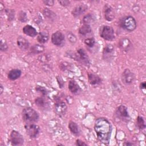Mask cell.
Here are the masks:
<instances>
[{
  "mask_svg": "<svg viewBox=\"0 0 146 146\" xmlns=\"http://www.w3.org/2000/svg\"><path fill=\"white\" fill-rule=\"evenodd\" d=\"M94 130L98 140L101 143L108 145L112 132V126L110 122L106 118L99 117L95 121Z\"/></svg>",
  "mask_w": 146,
  "mask_h": 146,
  "instance_id": "1",
  "label": "cell"
},
{
  "mask_svg": "<svg viewBox=\"0 0 146 146\" xmlns=\"http://www.w3.org/2000/svg\"><path fill=\"white\" fill-rule=\"evenodd\" d=\"M22 119L26 124L33 123L39 120L38 113L31 107L25 108L22 112Z\"/></svg>",
  "mask_w": 146,
  "mask_h": 146,
  "instance_id": "2",
  "label": "cell"
},
{
  "mask_svg": "<svg viewBox=\"0 0 146 146\" xmlns=\"http://www.w3.org/2000/svg\"><path fill=\"white\" fill-rule=\"evenodd\" d=\"M100 36L105 40H112L115 38V31L110 26L103 25L99 29Z\"/></svg>",
  "mask_w": 146,
  "mask_h": 146,
  "instance_id": "3",
  "label": "cell"
},
{
  "mask_svg": "<svg viewBox=\"0 0 146 146\" xmlns=\"http://www.w3.org/2000/svg\"><path fill=\"white\" fill-rule=\"evenodd\" d=\"M121 27L127 31H132L135 30L137 26L135 19L132 16H128L124 18L121 22Z\"/></svg>",
  "mask_w": 146,
  "mask_h": 146,
  "instance_id": "4",
  "label": "cell"
},
{
  "mask_svg": "<svg viewBox=\"0 0 146 146\" xmlns=\"http://www.w3.org/2000/svg\"><path fill=\"white\" fill-rule=\"evenodd\" d=\"M115 115L116 119L123 122L127 123L130 120V117L128 114L127 108L125 106L121 105L119 106L115 112Z\"/></svg>",
  "mask_w": 146,
  "mask_h": 146,
  "instance_id": "5",
  "label": "cell"
},
{
  "mask_svg": "<svg viewBox=\"0 0 146 146\" xmlns=\"http://www.w3.org/2000/svg\"><path fill=\"white\" fill-rule=\"evenodd\" d=\"M9 141L12 145H22L23 144L24 139L22 135L19 132L15 130H13L10 135Z\"/></svg>",
  "mask_w": 146,
  "mask_h": 146,
  "instance_id": "6",
  "label": "cell"
},
{
  "mask_svg": "<svg viewBox=\"0 0 146 146\" xmlns=\"http://www.w3.org/2000/svg\"><path fill=\"white\" fill-rule=\"evenodd\" d=\"M26 132L27 134L31 137V138H35L36 137L40 131L39 127L36 124L33 123L26 124L25 126Z\"/></svg>",
  "mask_w": 146,
  "mask_h": 146,
  "instance_id": "7",
  "label": "cell"
},
{
  "mask_svg": "<svg viewBox=\"0 0 146 146\" xmlns=\"http://www.w3.org/2000/svg\"><path fill=\"white\" fill-rule=\"evenodd\" d=\"M51 39L52 43L54 45L60 46H62L64 43L65 36L61 31H57L52 34Z\"/></svg>",
  "mask_w": 146,
  "mask_h": 146,
  "instance_id": "8",
  "label": "cell"
},
{
  "mask_svg": "<svg viewBox=\"0 0 146 146\" xmlns=\"http://www.w3.org/2000/svg\"><path fill=\"white\" fill-rule=\"evenodd\" d=\"M135 80V75L128 68H126L121 74V80L125 85L132 84Z\"/></svg>",
  "mask_w": 146,
  "mask_h": 146,
  "instance_id": "9",
  "label": "cell"
},
{
  "mask_svg": "<svg viewBox=\"0 0 146 146\" xmlns=\"http://www.w3.org/2000/svg\"><path fill=\"white\" fill-rule=\"evenodd\" d=\"M103 13L104 18L107 21H112L115 19V11L108 4L104 5L103 8Z\"/></svg>",
  "mask_w": 146,
  "mask_h": 146,
  "instance_id": "10",
  "label": "cell"
},
{
  "mask_svg": "<svg viewBox=\"0 0 146 146\" xmlns=\"http://www.w3.org/2000/svg\"><path fill=\"white\" fill-rule=\"evenodd\" d=\"M78 60L80 62L82 63L85 65H88L90 64V60L86 52V51L82 49L79 48L77 50L76 55Z\"/></svg>",
  "mask_w": 146,
  "mask_h": 146,
  "instance_id": "11",
  "label": "cell"
},
{
  "mask_svg": "<svg viewBox=\"0 0 146 146\" xmlns=\"http://www.w3.org/2000/svg\"><path fill=\"white\" fill-rule=\"evenodd\" d=\"M119 47L124 51H128L132 48V44L128 38H124L121 39L119 42Z\"/></svg>",
  "mask_w": 146,
  "mask_h": 146,
  "instance_id": "12",
  "label": "cell"
},
{
  "mask_svg": "<svg viewBox=\"0 0 146 146\" xmlns=\"http://www.w3.org/2000/svg\"><path fill=\"white\" fill-rule=\"evenodd\" d=\"M114 52V48L112 44H107L103 51V56L104 59L106 60H110L111 59L112 57L113 56Z\"/></svg>",
  "mask_w": 146,
  "mask_h": 146,
  "instance_id": "13",
  "label": "cell"
},
{
  "mask_svg": "<svg viewBox=\"0 0 146 146\" xmlns=\"http://www.w3.org/2000/svg\"><path fill=\"white\" fill-rule=\"evenodd\" d=\"M55 111L56 114L60 116L64 115L67 111V106L63 102H58L55 105Z\"/></svg>",
  "mask_w": 146,
  "mask_h": 146,
  "instance_id": "14",
  "label": "cell"
},
{
  "mask_svg": "<svg viewBox=\"0 0 146 146\" xmlns=\"http://www.w3.org/2000/svg\"><path fill=\"white\" fill-rule=\"evenodd\" d=\"M88 7L84 4H81L77 6H76L73 10L72 11L71 13L73 16L75 17H78L83 14L86 12V11L87 10Z\"/></svg>",
  "mask_w": 146,
  "mask_h": 146,
  "instance_id": "15",
  "label": "cell"
},
{
  "mask_svg": "<svg viewBox=\"0 0 146 146\" xmlns=\"http://www.w3.org/2000/svg\"><path fill=\"white\" fill-rule=\"evenodd\" d=\"M35 103L41 110L47 109L49 107L48 102L43 97L37 98L35 100Z\"/></svg>",
  "mask_w": 146,
  "mask_h": 146,
  "instance_id": "16",
  "label": "cell"
},
{
  "mask_svg": "<svg viewBox=\"0 0 146 146\" xmlns=\"http://www.w3.org/2000/svg\"><path fill=\"white\" fill-rule=\"evenodd\" d=\"M88 79L90 84L92 86L100 84L102 82L101 78L98 75L93 73H88Z\"/></svg>",
  "mask_w": 146,
  "mask_h": 146,
  "instance_id": "17",
  "label": "cell"
},
{
  "mask_svg": "<svg viewBox=\"0 0 146 146\" xmlns=\"http://www.w3.org/2000/svg\"><path fill=\"white\" fill-rule=\"evenodd\" d=\"M23 32L26 35L31 37H34L38 34L36 30L34 27L29 25L24 26L23 28Z\"/></svg>",
  "mask_w": 146,
  "mask_h": 146,
  "instance_id": "18",
  "label": "cell"
},
{
  "mask_svg": "<svg viewBox=\"0 0 146 146\" xmlns=\"http://www.w3.org/2000/svg\"><path fill=\"white\" fill-rule=\"evenodd\" d=\"M17 44L18 47L22 50H27L30 46V43L28 40L21 36H18L17 38Z\"/></svg>",
  "mask_w": 146,
  "mask_h": 146,
  "instance_id": "19",
  "label": "cell"
},
{
  "mask_svg": "<svg viewBox=\"0 0 146 146\" xmlns=\"http://www.w3.org/2000/svg\"><path fill=\"white\" fill-rule=\"evenodd\" d=\"M68 89L73 94H79L81 91V89L75 80H71L69 82Z\"/></svg>",
  "mask_w": 146,
  "mask_h": 146,
  "instance_id": "20",
  "label": "cell"
},
{
  "mask_svg": "<svg viewBox=\"0 0 146 146\" xmlns=\"http://www.w3.org/2000/svg\"><path fill=\"white\" fill-rule=\"evenodd\" d=\"M22 72L19 69H13L8 73V78L11 80H15L18 79L21 75Z\"/></svg>",
  "mask_w": 146,
  "mask_h": 146,
  "instance_id": "21",
  "label": "cell"
},
{
  "mask_svg": "<svg viewBox=\"0 0 146 146\" xmlns=\"http://www.w3.org/2000/svg\"><path fill=\"white\" fill-rule=\"evenodd\" d=\"M68 128L71 132L74 135L78 136L80 134V129L78 124L74 121H71L68 124Z\"/></svg>",
  "mask_w": 146,
  "mask_h": 146,
  "instance_id": "22",
  "label": "cell"
},
{
  "mask_svg": "<svg viewBox=\"0 0 146 146\" xmlns=\"http://www.w3.org/2000/svg\"><path fill=\"white\" fill-rule=\"evenodd\" d=\"M49 38L48 33L47 31H41L40 32L37 36V40L40 43H44L47 42Z\"/></svg>",
  "mask_w": 146,
  "mask_h": 146,
  "instance_id": "23",
  "label": "cell"
},
{
  "mask_svg": "<svg viewBox=\"0 0 146 146\" xmlns=\"http://www.w3.org/2000/svg\"><path fill=\"white\" fill-rule=\"evenodd\" d=\"M92 30L89 25L87 24H83L81 26L79 29V33L82 35H85L87 34L91 33Z\"/></svg>",
  "mask_w": 146,
  "mask_h": 146,
  "instance_id": "24",
  "label": "cell"
},
{
  "mask_svg": "<svg viewBox=\"0 0 146 146\" xmlns=\"http://www.w3.org/2000/svg\"><path fill=\"white\" fill-rule=\"evenodd\" d=\"M30 50L33 54H39L44 50V47L41 44H35L31 47Z\"/></svg>",
  "mask_w": 146,
  "mask_h": 146,
  "instance_id": "25",
  "label": "cell"
},
{
  "mask_svg": "<svg viewBox=\"0 0 146 146\" xmlns=\"http://www.w3.org/2000/svg\"><path fill=\"white\" fill-rule=\"evenodd\" d=\"M136 124L140 129H144L145 128V124L144 118L142 116H138L136 119Z\"/></svg>",
  "mask_w": 146,
  "mask_h": 146,
  "instance_id": "26",
  "label": "cell"
},
{
  "mask_svg": "<svg viewBox=\"0 0 146 146\" xmlns=\"http://www.w3.org/2000/svg\"><path fill=\"white\" fill-rule=\"evenodd\" d=\"M94 19L93 16L91 14H88L84 17L83 19V24H87L88 25L90 22H91Z\"/></svg>",
  "mask_w": 146,
  "mask_h": 146,
  "instance_id": "27",
  "label": "cell"
},
{
  "mask_svg": "<svg viewBox=\"0 0 146 146\" xmlns=\"http://www.w3.org/2000/svg\"><path fill=\"white\" fill-rule=\"evenodd\" d=\"M95 40L94 38H92H92H87V39H86L84 40V43L87 46H89L90 47H93L94 45L95 44Z\"/></svg>",
  "mask_w": 146,
  "mask_h": 146,
  "instance_id": "28",
  "label": "cell"
},
{
  "mask_svg": "<svg viewBox=\"0 0 146 146\" xmlns=\"http://www.w3.org/2000/svg\"><path fill=\"white\" fill-rule=\"evenodd\" d=\"M67 38H68V39L72 43H75L76 41V36H75V35H74L71 33H67Z\"/></svg>",
  "mask_w": 146,
  "mask_h": 146,
  "instance_id": "29",
  "label": "cell"
},
{
  "mask_svg": "<svg viewBox=\"0 0 146 146\" xmlns=\"http://www.w3.org/2000/svg\"><path fill=\"white\" fill-rule=\"evenodd\" d=\"M8 49V46L7 44H6V42L5 40H1V50L2 51H6Z\"/></svg>",
  "mask_w": 146,
  "mask_h": 146,
  "instance_id": "30",
  "label": "cell"
},
{
  "mask_svg": "<svg viewBox=\"0 0 146 146\" xmlns=\"http://www.w3.org/2000/svg\"><path fill=\"white\" fill-rule=\"evenodd\" d=\"M36 90L38 91V92H40L43 95H45L47 94V91L43 87H40V86H38L37 87H36Z\"/></svg>",
  "mask_w": 146,
  "mask_h": 146,
  "instance_id": "31",
  "label": "cell"
},
{
  "mask_svg": "<svg viewBox=\"0 0 146 146\" xmlns=\"http://www.w3.org/2000/svg\"><path fill=\"white\" fill-rule=\"evenodd\" d=\"M43 2L46 5H47L49 6H53V5L54 3V1H52V0H46V1H43Z\"/></svg>",
  "mask_w": 146,
  "mask_h": 146,
  "instance_id": "32",
  "label": "cell"
},
{
  "mask_svg": "<svg viewBox=\"0 0 146 146\" xmlns=\"http://www.w3.org/2000/svg\"><path fill=\"white\" fill-rule=\"evenodd\" d=\"M59 3H60V5L63 6H67L69 5L70 2L68 1L64 0V1H59Z\"/></svg>",
  "mask_w": 146,
  "mask_h": 146,
  "instance_id": "33",
  "label": "cell"
},
{
  "mask_svg": "<svg viewBox=\"0 0 146 146\" xmlns=\"http://www.w3.org/2000/svg\"><path fill=\"white\" fill-rule=\"evenodd\" d=\"M76 145L82 146V145H87V144L85 143L84 141H83L79 139H78V140H76Z\"/></svg>",
  "mask_w": 146,
  "mask_h": 146,
  "instance_id": "34",
  "label": "cell"
},
{
  "mask_svg": "<svg viewBox=\"0 0 146 146\" xmlns=\"http://www.w3.org/2000/svg\"><path fill=\"white\" fill-rule=\"evenodd\" d=\"M140 88H141V89H145V87H146L145 82H141V83H140Z\"/></svg>",
  "mask_w": 146,
  "mask_h": 146,
  "instance_id": "35",
  "label": "cell"
},
{
  "mask_svg": "<svg viewBox=\"0 0 146 146\" xmlns=\"http://www.w3.org/2000/svg\"><path fill=\"white\" fill-rule=\"evenodd\" d=\"M0 94L1 95L2 94V92H3V86H2V84H1V86H0Z\"/></svg>",
  "mask_w": 146,
  "mask_h": 146,
  "instance_id": "36",
  "label": "cell"
},
{
  "mask_svg": "<svg viewBox=\"0 0 146 146\" xmlns=\"http://www.w3.org/2000/svg\"><path fill=\"white\" fill-rule=\"evenodd\" d=\"M124 145H134L133 143H124Z\"/></svg>",
  "mask_w": 146,
  "mask_h": 146,
  "instance_id": "37",
  "label": "cell"
}]
</instances>
